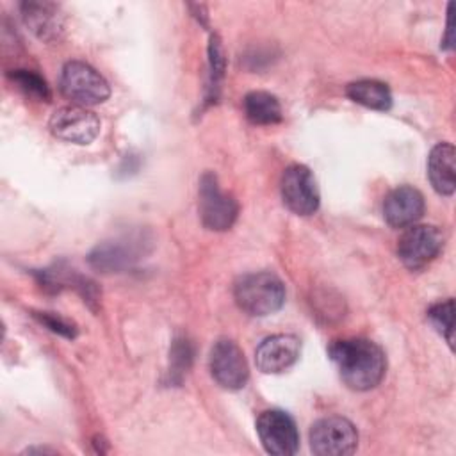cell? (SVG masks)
Masks as SVG:
<instances>
[{"label": "cell", "instance_id": "1", "mask_svg": "<svg viewBox=\"0 0 456 456\" xmlns=\"http://www.w3.org/2000/svg\"><path fill=\"white\" fill-rule=\"evenodd\" d=\"M330 356L342 381L353 390L374 388L387 370L383 349L367 338L338 340L330 347Z\"/></svg>", "mask_w": 456, "mask_h": 456}, {"label": "cell", "instance_id": "2", "mask_svg": "<svg viewBox=\"0 0 456 456\" xmlns=\"http://www.w3.org/2000/svg\"><path fill=\"white\" fill-rule=\"evenodd\" d=\"M233 296L242 312L253 317H265L283 306L285 287L273 273H249L237 280Z\"/></svg>", "mask_w": 456, "mask_h": 456}, {"label": "cell", "instance_id": "3", "mask_svg": "<svg viewBox=\"0 0 456 456\" xmlns=\"http://www.w3.org/2000/svg\"><path fill=\"white\" fill-rule=\"evenodd\" d=\"M61 91L78 105H96L109 98L107 80L87 62L69 61L61 73Z\"/></svg>", "mask_w": 456, "mask_h": 456}, {"label": "cell", "instance_id": "4", "mask_svg": "<svg viewBox=\"0 0 456 456\" xmlns=\"http://www.w3.org/2000/svg\"><path fill=\"white\" fill-rule=\"evenodd\" d=\"M198 208L201 223L214 232L230 230L237 219V201L221 191L217 183V176L214 173H205L200 180L198 189Z\"/></svg>", "mask_w": 456, "mask_h": 456}, {"label": "cell", "instance_id": "5", "mask_svg": "<svg viewBox=\"0 0 456 456\" xmlns=\"http://www.w3.org/2000/svg\"><path fill=\"white\" fill-rule=\"evenodd\" d=\"M356 428L344 417H324L310 429V449L317 456H346L356 451Z\"/></svg>", "mask_w": 456, "mask_h": 456}, {"label": "cell", "instance_id": "6", "mask_svg": "<svg viewBox=\"0 0 456 456\" xmlns=\"http://www.w3.org/2000/svg\"><path fill=\"white\" fill-rule=\"evenodd\" d=\"M444 248V235L431 224H411L397 242V255L401 262L411 269H422L438 256Z\"/></svg>", "mask_w": 456, "mask_h": 456}, {"label": "cell", "instance_id": "7", "mask_svg": "<svg viewBox=\"0 0 456 456\" xmlns=\"http://www.w3.org/2000/svg\"><path fill=\"white\" fill-rule=\"evenodd\" d=\"M100 126L102 123L98 116L93 110L80 105L61 107L52 114L48 121L50 132L57 139L71 144L93 142L100 134Z\"/></svg>", "mask_w": 456, "mask_h": 456}, {"label": "cell", "instance_id": "8", "mask_svg": "<svg viewBox=\"0 0 456 456\" xmlns=\"http://www.w3.org/2000/svg\"><path fill=\"white\" fill-rule=\"evenodd\" d=\"M281 200L297 216H310L319 208V187L312 171L303 164L289 166L281 175Z\"/></svg>", "mask_w": 456, "mask_h": 456}, {"label": "cell", "instance_id": "9", "mask_svg": "<svg viewBox=\"0 0 456 456\" xmlns=\"http://www.w3.org/2000/svg\"><path fill=\"white\" fill-rule=\"evenodd\" d=\"M256 433L269 454L290 456L299 447V433L294 419L281 410L262 411L256 419Z\"/></svg>", "mask_w": 456, "mask_h": 456}, {"label": "cell", "instance_id": "10", "mask_svg": "<svg viewBox=\"0 0 456 456\" xmlns=\"http://www.w3.org/2000/svg\"><path fill=\"white\" fill-rule=\"evenodd\" d=\"M212 378L226 390H239L249 378V369L240 347L230 338H219L210 351Z\"/></svg>", "mask_w": 456, "mask_h": 456}, {"label": "cell", "instance_id": "11", "mask_svg": "<svg viewBox=\"0 0 456 456\" xmlns=\"http://www.w3.org/2000/svg\"><path fill=\"white\" fill-rule=\"evenodd\" d=\"M301 353V342L294 335H273L260 342L255 351L256 367L265 374H278L292 367Z\"/></svg>", "mask_w": 456, "mask_h": 456}, {"label": "cell", "instance_id": "12", "mask_svg": "<svg viewBox=\"0 0 456 456\" xmlns=\"http://www.w3.org/2000/svg\"><path fill=\"white\" fill-rule=\"evenodd\" d=\"M424 214L422 194L410 187L401 185L390 191L383 201V217L394 228H408L415 224Z\"/></svg>", "mask_w": 456, "mask_h": 456}, {"label": "cell", "instance_id": "13", "mask_svg": "<svg viewBox=\"0 0 456 456\" xmlns=\"http://www.w3.org/2000/svg\"><path fill=\"white\" fill-rule=\"evenodd\" d=\"M21 12L27 27L43 41H55L62 32V16L55 4L25 2Z\"/></svg>", "mask_w": 456, "mask_h": 456}, {"label": "cell", "instance_id": "14", "mask_svg": "<svg viewBox=\"0 0 456 456\" xmlns=\"http://www.w3.org/2000/svg\"><path fill=\"white\" fill-rule=\"evenodd\" d=\"M454 146L449 142H438L428 157V176L433 189L442 196H451L456 189L454 178Z\"/></svg>", "mask_w": 456, "mask_h": 456}, {"label": "cell", "instance_id": "15", "mask_svg": "<svg viewBox=\"0 0 456 456\" xmlns=\"http://www.w3.org/2000/svg\"><path fill=\"white\" fill-rule=\"evenodd\" d=\"M346 93L353 102L374 110H388L392 107V93L388 86L379 80L363 78L351 82Z\"/></svg>", "mask_w": 456, "mask_h": 456}, {"label": "cell", "instance_id": "16", "mask_svg": "<svg viewBox=\"0 0 456 456\" xmlns=\"http://www.w3.org/2000/svg\"><path fill=\"white\" fill-rule=\"evenodd\" d=\"M246 118L255 125H274L281 121V105L278 98L265 91H251L244 96Z\"/></svg>", "mask_w": 456, "mask_h": 456}, {"label": "cell", "instance_id": "17", "mask_svg": "<svg viewBox=\"0 0 456 456\" xmlns=\"http://www.w3.org/2000/svg\"><path fill=\"white\" fill-rule=\"evenodd\" d=\"M135 256H132L130 249L119 242H107L98 246L91 255H89V262L93 267L103 271V273H112V271H121L126 265H130V262Z\"/></svg>", "mask_w": 456, "mask_h": 456}, {"label": "cell", "instance_id": "18", "mask_svg": "<svg viewBox=\"0 0 456 456\" xmlns=\"http://www.w3.org/2000/svg\"><path fill=\"white\" fill-rule=\"evenodd\" d=\"M428 319L452 349V344H454V337H452V333H454V328H452L454 326V301L447 299V301L433 305L428 310Z\"/></svg>", "mask_w": 456, "mask_h": 456}, {"label": "cell", "instance_id": "19", "mask_svg": "<svg viewBox=\"0 0 456 456\" xmlns=\"http://www.w3.org/2000/svg\"><path fill=\"white\" fill-rule=\"evenodd\" d=\"M9 77L27 96L36 98V100H48L50 98L48 86H46L45 78H41L37 73L28 71V69H16Z\"/></svg>", "mask_w": 456, "mask_h": 456}, {"label": "cell", "instance_id": "20", "mask_svg": "<svg viewBox=\"0 0 456 456\" xmlns=\"http://www.w3.org/2000/svg\"><path fill=\"white\" fill-rule=\"evenodd\" d=\"M208 57H210V77H212L210 87H217V84L224 73V52H223V45L217 36L210 37Z\"/></svg>", "mask_w": 456, "mask_h": 456}, {"label": "cell", "instance_id": "21", "mask_svg": "<svg viewBox=\"0 0 456 456\" xmlns=\"http://www.w3.org/2000/svg\"><path fill=\"white\" fill-rule=\"evenodd\" d=\"M37 317V321L41 324H45L48 330H52L53 333H59L66 338H75L77 335V328L73 322H68L66 319L59 317V315H53V314H48V312H43V314H34Z\"/></svg>", "mask_w": 456, "mask_h": 456}]
</instances>
